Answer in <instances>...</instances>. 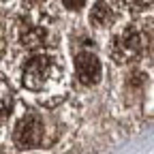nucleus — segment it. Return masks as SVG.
<instances>
[{
    "label": "nucleus",
    "instance_id": "obj_1",
    "mask_svg": "<svg viewBox=\"0 0 154 154\" xmlns=\"http://www.w3.org/2000/svg\"><path fill=\"white\" fill-rule=\"evenodd\" d=\"M13 139L19 148H34L43 139V120L36 111H28L22 120L15 124Z\"/></svg>",
    "mask_w": 154,
    "mask_h": 154
},
{
    "label": "nucleus",
    "instance_id": "obj_2",
    "mask_svg": "<svg viewBox=\"0 0 154 154\" xmlns=\"http://www.w3.org/2000/svg\"><path fill=\"white\" fill-rule=\"evenodd\" d=\"M51 69H54V62L47 56H36L32 60H28L24 66V75H22L24 86L28 90H43L51 75Z\"/></svg>",
    "mask_w": 154,
    "mask_h": 154
},
{
    "label": "nucleus",
    "instance_id": "obj_3",
    "mask_svg": "<svg viewBox=\"0 0 154 154\" xmlns=\"http://www.w3.org/2000/svg\"><path fill=\"white\" fill-rule=\"evenodd\" d=\"M139 51H141V34L133 26H126L124 32H120L116 36V41L111 43V56L120 62L131 60V58H135Z\"/></svg>",
    "mask_w": 154,
    "mask_h": 154
},
{
    "label": "nucleus",
    "instance_id": "obj_4",
    "mask_svg": "<svg viewBox=\"0 0 154 154\" xmlns=\"http://www.w3.org/2000/svg\"><path fill=\"white\" fill-rule=\"evenodd\" d=\"M75 69H77V79L86 86H92L101 79V60L90 51H82L75 58Z\"/></svg>",
    "mask_w": 154,
    "mask_h": 154
},
{
    "label": "nucleus",
    "instance_id": "obj_5",
    "mask_svg": "<svg viewBox=\"0 0 154 154\" xmlns=\"http://www.w3.org/2000/svg\"><path fill=\"white\" fill-rule=\"evenodd\" d=\"M90 22L94 26H109L113 22V11L105 0H99L90 11Z\"/></svg>",
    "mask_w": 154,
    "mask_h": 154
},
{
    "label": "nucleus",
    "instance_id": "obj_6",
    "mask_svg": "<svg viewBox=\"0 0 154 154\" xmlns=\"http://www.w3.org/2000/svg\"><path fill=\"white\" fill-rule=\"evenodd\" d=\"M45 38H47V32H45L43 28H36V26L26 28V30L22 32V43H24L26 47H41Z\"/></svg>",
    "mask_w": 154,
    "mask_h": 154
},
{
    "label": "nucleus",
    "instance_id": "obj_7",
    "mask_svg": "<svg viewBox=\"0 0 154 154\" xmlns=\"http://www.w3.org/2000/svg\"><path fill=\"white\" fill-rule=\"evenodd\" d=\"M62 2H64V7H66V9L77 11V9H82V7H84L86 0H62Z\"/></svg>",
    "mask_w": 154,
    "mask_h": 154
},
{
    "label": "nucleus",
    "instance_id": "obj_8",
    "mask_svg": "<svg viewBox=\"0 0 154 154\" xmlns=\"http://www.w3.org/2000/svg\"><path fill=\"white\" fill-rule=\"evenodd\" d=\"M26 5H34V2H41V0H24Z\"/></svg>",
    "mask_w": 154,
    "mask_h": 154
}]
</instances>
